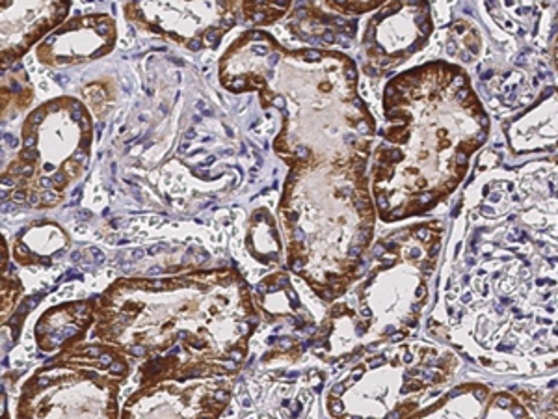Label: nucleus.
Returning a JSON list of instances; mask_svg holds the SVG:
<instances>
[{"label":"nucleus","mask_w":558,"mask_h":419,"mask_svg":"<svg viewBox=\"0 0 558 419\" xmlns=\"http://www.w3.org/2000/svg\"><path fill=\"white\" fill-rule=\"evenodd\" d=\"M96 300L97 342L125 358L175 360L229 371L246 355L254 306L229 271L121 278Z\"/></svg>","instance_id":"1"},{"label":"nucleus","mask_w":558,"mask_h":419,"mask_svg":"<svg viewBox=\"0 0 558 419\" xmlns=\"http://www.w3.org/2000/svg\"><path fill=\"white\" fill-rule=\"evenodd\" d=\"M21 140L20 152L0 172V202L54 210L89 165L94 121L88 107L76 97H54L26 116Z\"/></svg>","instance_id":"2"},{"label":"nucleus","mask_w":558,"mask_h":419,"mask_svg":"<svg viewBox=\"0 0 558 419\" xmlns=\"http://www.w3.org/2000/svg\"><path fill=\"white\" fill-rule=\"evenodd\" d=\"M128 358L108 345L78 344L52 356L25 382L17 419H120Z\"/></svg>","instance_id":"3"},{"label":"nucleus","mask_w":558,"mask_h":419,"mask_svg":"<svg viewBox=\"0 0 558 419\" xmlns=\"http://www.w3.org/2000/svg\"><path fill=\"white\" fill-rule=\"evenodd\" d=\"M226 375V369L204 363L146 362L120 419H220L233 387Z\"/></svg>","instance_id":"4"},{"label":"nucleus","mask_w":558,"mask_h":419,"mask_svg":"<svg viewBox=\"0 0 558 419\" xmlns=\"http://www.w3.org/2000/svg\"><path fill=\"white\" fill-rule=\"evenodd\" d=\"M116 39V23L108 13H81L54 28L36 47V57L47 68L88 64L110 55Z\"/></svg>","instance_id":"5"},{"label":"nucleus","mask_w":558,"mask_h":419,"mask_svg":"<svg viewBox=\"0 0 558 419\" xmlns=\"http://www.w3.org/2000/svg\"><path fill=\"white\" fill-rule=\"evenodd\" d=\"M70 2L0 0V73L21 60L70 17Z\"/></svg>","instance_id":"6"},{"label":"nucleus","mask_w":558,"mask_h":419,"mask_svg":"<svg viewBox=\"0 0 558 419\" xmlns=\"http://www.w3.org/2000/svg\"><path fill=\"white\" fill-rule=\"evenodd\" d=\"M96 324V300H78L54 306L39 318L36 342L45 355H58L84 344L89 328Z\"/></svg>","instance_id":"7"},{"label":"nucleus","mask_w":558,"mask_h":419,"mask_svg":"<svg viewBox=\"0 0 558 419\" xmlns=\"http://www.w3.org/2000/svg\"><path fill=\"white\" fill-rule=\"evenodd\" d=\"M68 244L70 237L57 224H34L17 237L13 244V260L21 267H47Z\"/></svg>","instance_id":"8"},{"label":"nucleus","mask_w":558,"mask_h":419,"mask_svg":"<svg viewBox=\"0 0 558 419\" xmlns=\"http://www.w3.org/2000/svg\"><path fill=\"white\" fill-rule=\"evenodd\" d=\"M23 282L12 267V255L7 239L0 234V326L12 319L15 308L23 299Z\"/></svg>","instance_id":"9"},{"label":"nucleus","mask_w":558,"mask_h":419,"mask_svg":"<svg viewBox=\"0 0 558 419\" xmlns=\"http://www.w3.org/2000/svg\"><path fill=\"white\" fill-rule=\"evenodd\" d=\"M10 73V71H8ZM34 88L23 70H15L0 81V120H10L33 103Z\"/></svg>","instance_id":"10"},{"label":"nucleus","mask_w":558,"mask_h":419,"mask_svg":"<svg viewBox=\"0 0 558 419\" xmlns=\"http://www.w3.org/2000/svg\"><path fill=\"white\" fill-rule=\"evenodd\" d=\"M486 395L488 394L478 395L471 403H463L462 392H458L449 403L444 400L439 403V407L428 408L426 412L415 414L408 419H478L481 403L486 399Z\"/></svg>","instance_id":"11"},{"label":"nucleus","mask_w":558,"mask_h":419,"mask_svg":"<svg viewBox=\"0 0 558 419\" xmlns=\"http://www.w3.org/2000/svg\"><path fill=\"white\" fill-rule=\"evenodd\" d=\"M481 419H533L520 403L507 394H499L489 403L488 410Z\"/></svg>","instance_id":"12"}]
</instances>
